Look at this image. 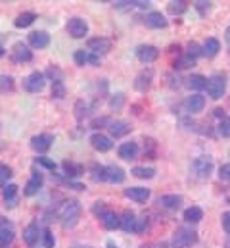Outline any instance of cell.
I'll return each instance as SVG.
<instances>
[{"mask_svg": "<svg viewBox=\"0 0 230 248\" xmlns=\"http://www.w3.org/2000/svg\"><path fill=\"white\" fill-rule=\"evenodd\" d=\"M186 110L190 112V114H198V112H201L203 110V106H205V98L201 96V94H192V96H188V100H186Z\"/></svg>", "mask_w": 230, "mask_h": 248, "instance_id": "19", "label": "cell"}, {"mask_svg": "<svg viewBox=\"0 0 230 248\" xmlns=\"http://www.w3.org/2000/svg\"><path fill=\"white\" fill-rule=\"evenodd\" d=\"M142 248H148V247H142Z\"/></svg>", "mask_w": 230, "mask_h": 248, "instance_id": "60", "label": "cell"}, {"mask_svg": "<svg viewBox=\"0 0 230 248\" xmlns=\"http://www.w3.org/2000/svg\"><path fill=\"white\" fill-rule=\"evenodd\" d=\"M198 241V233L192 231V229H186V227H180L174 231L171 241L172 248H192Z\"/></svg>", "mask_w": 230, "mask_h": 248, "instance_id": "2", "label": "cell"}, {"mask_svg": "<svg viewBox=\"0 0 230 248\" xmlns=\"http://www.w3.org/2000/svg\"><path fill=\"white\" fill-rule=\"evenodd\" d=\"M219 177H221L223 181H230V164H223V166L219 168Z\"/></svg>", "mask_w": 230, "mask_h": 248, "instance_id": "49", "label": "cell"}, {"mask_svg": "<svg viewBox=\"0 0 230 248\" xmlns=\"http://www.w3.org/2000/svg\"><path fill=\"white\" fill-rule=\"evenodd\" d=\"M207 94L213 98V100H219V98H223V94H225V91H227V75H223V73H215V75H211L209 79H207Z\"/></svg>", "mask_w": 230, "mask_h": 248, "instance_id": "3", "label": "cell"}, {"mask_svg": "<svg viewBox=\"0 0 230 248\" xmlns=\"http://www.w3.org/2000/svg\"><path fill=\"white\" fill-rule=\"evenodd\" d=\"M227 41H229V43H230V27H229V29H227Z\"/></svg>", "mask_w": 230, "mask_h": 248, "instance_id": "56", "label": "cell"}, {"mask_svg": "<svg viewBox=\"0 0 230 248\" xmlns=\"http://www.w3.org/2000/svg\"><path fill=\"white\" fill-rule=\"evenodd\" d=\"M35 164H39V166H43V168H46V170H50V171H56V162L50 160V158L39 156V158H35Z\"/></svg>", "mask_w": 230, "mask_h": 248, "instance_id": "38", "label": "cell"}, {"mask_svg": "<svg viewBox=\"0 0 230 248\" xmlns=\"http://www.w3.org/2000/svg\"><path fill=\"white\" fill-rule=\"evenodd\" d=\"M43 173L41 171H33V175H31V179H29V183L25 185L23 188V194L25 196H33V194H37L39 190H41V186H43Z\"/></svg>", "mask_w": 230, "mask_h": 248, "instance_id": "15", "label": "cell"}, {"mask_svg": "<svg viewBox=\"0 0 230 248\" xmlns=\"http://www.w3.org/2000/svg\"><path fill=\"white\" fill-rule=\"evenodd\" d=\"M33 60V52L25 43H15L12 46V62L15 63H27Z\"/></svg>", "mask_w": 230, "mask_h": 248, "instance_id": "8", "label": "cell"}, {"mask_svg": "<svg viewBox=\"0 0 230 248\" xmlns=\"http://www.w3.org/2000/svg\"><path fill=\"white\" fill-rule=\"evenodd\" d=\"M2 198L6 202V208H14L17 204V185L8 183L6 186H2Z\"/></svg>", "mask_w": 230, "mask_h": 248, "instance_id": "16", "label": "cell"}, {"mask_svg": "<svg viewBox=\"0 0 230 248\" xmlns=\"http://www.w3.org/2000/svg\"><path fill=\"white\" fill-rule=\"evenodd\" d=\"M73 248H92V247H85V245H77V247H73Z\"/></svg>", "mask_w": 230, "mask_h": 248, "instance_id": "57", "label": "cell"}, {"mask_svg": "<svg viewBox=\"0 0 230 248\" xmlns=\"http://www.w3.org/2000/svg\"><path fill=\"white\" fill-rule=\"evenodd\" d=\"M123 102H125V94H123V93H117V94H114V96L110 98V108H112V110H121Z\"/></svg>", "mask_w": 230, "mask_h": 248, "instance_id": "39", "label": "cell"}, {"mask_svg": "<svg viewBox=\"0 0 230 248\" xmlns=\"http://www.w3.org/2000/svg\"><path fill=\"white\" fill-rule=\"evenodd\" d=\"M148 229V217H138L134 225V233H144Z\"/></svg>", "mask_w": 230, "mask_h": 248, "instance_id": "45", "label": "cell"}, {"mask_svg": "<svg viewBox=\"0 0 230 248\" xmlns=\"http://www.w3.org/2000/svg\"><path fill=\"white\" fill-rule=\"evenodd\" d=\"M221 221H223V229L230 235V212H225V214H223Z\"/></svg>", "mask_w": 230, "mask_h": 248, "instance_id": "53", "label": "cell"}, {"mask_svg": "<svg viewBox=\"0 0 230 248\" xmlns=\"http://www.w3.org/2000/svg\"><path fill=\"white\" fill-rule=\"evenodd\" d=\"M158 204L167 208V210H178L180 204H182V196H178V194H165V196L158 198Z\"/></svg>", "mask_w": 230, "mask_h": 248, "instance_id": "20", "label": "cell"}, {"mask_svg": "<svg viewBox=\"0 0 230 248\" xmlns=\"http://www.w3.org/2000/svg\"><path fill=\"white\" fill-rule=\"evenodd\" d=\"M61 168H63V171H65L67 177H79V175H83V171H85V168H83L81 164H75V162H69V160H65V162L61 164Z\"/></svg>", "mask_w": 230, "mask_h": 248, "instance_id": "28", "label": "cell"}, {"mask_svg": "<svg viewBox=\"0 0 230 248\" xmlns=\"http://www.w3.org/2000/svg\"><path fill=\"white\" fill-rule=\"evenodd\" d=\"M186 2H182V0H172L169 2V6H167V10H169V14L172 16H180V14H184L186 12Z\"/></svg>", "mask_w": 230, "mask_h": 248, "instance_id": "34", "label": "cell"}, {"mask_svg": "<svg viewBox=\"0 0 230 248\" xmlns=\"http://www.w3.org/2000/svg\"><path fill=\"white\" fill-rule=\"evenodd\" d=\"M12 175H14V173H12V168L6 166V164H0V185L2 186L8 185V179H10Z\"/></svg>", "mask_w": 230, "mask_h": 248, "instance_id": "37", "label": "cell"}, {"mask_svg": "<svg viewBox=\"0 0 230 248\" xmlns=\"http://www.w3.org/2000/svg\"><path fill=\"white\" fill-rule=\"evenodd\" d=\"M125 196L134 200V202H146L150 198V188H144V186H130V188H125Z\"/></svg>", "mask_w": 230, "mask_h": 248, "instance_id": "14", "label": "cell"}, {"mask_svg": "<svg viewBox=\"0 0 230 248\" xmlns=\"http://www.w3.org/2000/svg\"><path fill=\"white\" fill-rule=\"evenodd\" d=\"M201 50H203V56H207V58H213V56H217V54H219V50H221V43H219L217 39L209 37V39L203 43Z\"/></svg>", "mask_w": 230, "mask_h": 248, "instance_id": "25", "label": "cell"}, {"mask_svg": "<svg viewBox=\"0 0 230 248\" xmlns=\"http://www.w3.org/2000/svg\"><path fill=\"white\" fill-rule=\"evenodd\" d=\"M158 56H159V50H158L156 46H152V45H142V46L136 48V58L142 63L156 62Z\"/></svg>", "mask_w": 230, "mask_h": 248, "instance_id": "10", "label": "cell"}, {"mask_svg": "<svg viewBox=\"0 0 230 248\" xmlns=\"http://www.w3.org/2000/svg\"><path fill=\"white\" fill-rule=\"evenodd\" d=\"M190 170L198 179H207L211 175V171H213V160L209 156H200V158H196L192 162Z\"/></svg>", "mask_w": 230, "mask_h": 248, "instance_id": "4", "label": "cell"}, {"mask_svg": "<svg viewBox=\"0 0 230 248\" xmlns=\"http://www.w3.org/2000/svg\"><path fill=\"white\" fill-rule=\"evenodd\" d=\"M52 142H54V137H52V135L41 133V135H35V137L31 139V148H33L35 152H39V154H44V152L50 150Z\"/></svg>", "mask_w": 230, "mask_h": 248, "instance_id": "7", "label": "cell"}, {"mask_svg": "<svg viewBox=\"0 0 230 248\" xmlns=\"http://www.w3.org/2000/svg\"><path fill=\"white\" fill-rule=\"evenodd\" d=\"M136 216H134V212H130V210H127V212H123V216H121V229L125 231V233H134V225H136Z\"/></svg>", "mask_w": 230, "mask_h": 248, "instance_id": "23", "label": "cell"}, {"mask_svg": "<svg viewBox=\"0 0 230 248\" xmlns=\"http://www.w3.org/2000/svg\"><path fill=\"white\" fill-rule=\"evenodd\" d=\"M88 63H100V56L98 54H92V52H88Z\"/></svg>", "mask_w": 230, "mask_h": 248, "instance_id": "54", "label": "cell"}, {"mask_svg": "<svg viewBox=\"0 0 230 248\" xmlns=\"http://www.w3.org/2000/svg\"><path fill=\"white\" fill-rule=\"evenodd\" d=\"M29 45L33 46V48H46L48 45H50V35L46 33V31H33L31 35H29Z\"/></svg>", "mask_w": 230, "mask_h": 248, "instance_id": "11", "label": "cell"}, {"mask_svg": "<svg viewBox=\"0 0 230 248\" xmlns=\"http://www.w3.org/2000/svg\"><path fill=\"white\" fill-rule=\"evenodd\" d=\"M106 170H108V181H110V183L119 185V183L125 181V171H123V168H119V166H108Z\"/></svg>", "mask_w": 230, "mask_h": 248, "instance_id": "29", "label": "cell"}, {"mask_svg": "<svg viewBox=\"0 0 230 248\" xmlns=\"http://www.w3.org/2000/svg\"><path fill=\"white\" fill-rule=\"evenodd\" d=\"M100 221H102V225H104L106 229H110V231L121 227V217H119L115 212H112V210H106V212L100 216Z\"/></svg>", "mask_w": 230, "mask_h": 248, "instance_id": "17", "label": "cell"}, {"mask_svg": "<svg viewBox=\"0 0 230 248\" xmlns=\"http://www.w3.org/2000/svg\"><path fill=\"white\" fill-rule=\"evenodd\" d=\"M194 6H196V10H198L201 16H205V14L211 10V2H201V0H200V2H196Z\"/></svg>", "mask_w": 230, "mask_h": 248, "instance_id": "48", "label": "cell"}, {"mask_svg": "<svg viewBox=\"0 0 230 248\" xmlns=\"http://www.w3.org/2000/svg\"><path fill=\"white\" fill-rule=\"evenodd\" d=\"M12 241H14V229H8V231L0 233V248H6Z\"/></svg>", "mask_w": 230, "mask_h": 248, "instance_id": "40", "label": "cell"}, {"mask_svg": "<svg viewBox=\"0 0 230 248\" xmlns=\"http://www.w3.org/2000/svg\"><path fill=\"white\" fill-rule=\"evenodd\" d=\"M134 177H138V179H152L154 175H156V170L154 168H134L132 171H130Z\"/></svg>", "mask_w": 230, "mask_h": 248, "instance_id": "33", "label": "cell"}, {"mask_svg": "<svg viewBox=\"0 0 230 248\" xmlns=\"http://www.w3.org/2000/svg\"><path fill=\"white\" fill-rule=\"evenodd\" d=\"M35 19H37V14H35V12H23V14H19V16L14 19V25L19 27V29H25V27L33 25Z\"/></svg>", "mask_w": 230, "mask_h": 248, "instance_id": "24", "label": "cell"}, {"mask_svg": "<svg viewBox=\"0 0 230 248\" xmlns=\"http://www.w3.org/2000/svg\"><path fill=\"white\" fill-rule=\"evenodd\" d=\"M73 58H75L77 65H86L88 63V50H77Z\"/></svg>", "mask_w": 230, "mask_h": 248, "instance_id": "43", "label": "cell"}, {"mask_svg": "<svg viewBox=\"0 0 230 248\" xmlns=\"http://www.w3.org/2000/svg\"><path fill=\"white\" fill-rule=\"evenodd\" d=\"M186 48H188V52H186V54H188V56H192L194 60H196L198 56H201V54H203V50H201V46H200L198 43H188V46H186Z\"/></svg>", "mask_w": 230, "mask_h": 248, "instance_id": "41", "label": "cell"}, {"mask_svg": "<svg viewBox=\"0 0 230 248\" xmlns=\"http://www.w3.org/2000/svg\"><path fill=\"white\" fill-rule=\"evenodd\" d=\"M184 219L188 223H200L203 219V210L198 208V206H190V208L184 210Z\"/></svg>", "mask_w": 230, "mask_h": 248, "instance_id": "26", "label": "cell"}, {"mask_svg": "<svg viewBox=\"0 0 230 248\" xmlns=\"http://www.w3.org/2000/svg\"><path fill=\"white\" fill-rule=\"evenodd\" d=\"M110 124H112V120H110V118H96V120H92L90 127H92V129H102L104 125H108V127H110Z\"/></svg>", "mask_w": 230, "mask_h": 248, "instance_id": "46", "label": "cell"}, {"mask_svg": "<svg viewBox=\"0 0 230 248\" xmlns=\"http://www.w3.org/2000/svg\"><path fill=\"white\" fill-rule=\"evenodd\" d=\"M14 91V77L12 75H0V94H6Z\"/></svg>", "mask_w": 230, "mask_h": 248, "instance_id": "35", "label": "cell"}, {"mask_svg": "<svg viewBox=\"0 0 230 248\" xmlns=\"http://www.w3.org/2000/svg\"><path fill=\"white\" fill-rule=\"evenodd\" d=\"M44 85H46V75L41 73V71H33V73L23 81L25 91H27V93H33V94L41 93V91L44 89Z\"/></svg>", "mask_w": 230, "mask_h": 248, "instance_id": "5", "label": "cell"}, {"mask_svg": "<svg viewBox=\"0 0 230 248\" xmlns=\"http://www.w3.org/2000/svg\"><path fill=\"white\" fill-rule=\"evenodd\" d=\"M110 133H112V137H115V139H119V137H125L132 127L127 124V122H112L110 124Z\"/></svg>", "mask_w": 230, "mask_h": 248, "instance_id": "27", "label": "cell"}, {"mask_svg": "<svg viewBox=\"0 0 230 248\" xmlns=\"http://www.w3.org/2000/svg\"><path fill=\"white\" fill-rule=\"evenodd\" d=\"M186 81H188V87L194 89V91H201V89L207 87V79L203 75H198V73L196 75H190Z\"/></svg>", "mask_w": 230, "mask_h": 248, "instance_id": "30", "label": "cell"}, {"mask_svg": "<svg viewBox=\"0 0 230 248\" xmlns=\"http://www.w3.org/2000/svg\"><path fill=\"white\" fill-rule=\"evenodd\" d=\"M194 63H196V60H194L192 56L182 54V56H178V58L172 62V67H174V69H188V67H192Z\"/></svg>", "mask_w": 230, "mask_h": 248, "instance_id": "32", "label": "cell"}, {"mask_svg": "<svg viewBox=\"0 0 230 248\" xmlns=\"http://www.w3.org/2000/svg\"><path fill=\"white\" fill-rule=\"evenodd\" d=\"M117 152H119V158H123V160H134L138 154V144L136 142H123Z\"/></svg>", "mask_w": 230, "mask_h": 248, "instance_id": "21", "label": "cell"}, {"mask_svg": "<svg viewBox=\"0 0 230 248\" xmlns=\"http://www.w3.org/2000/svg\"><path fill=\"white\" fill-rule=\"evenodd\" d=\"M152 79H154V71L148 67V69H144V71L136 77V81H134V89H136L138 93H146V91L150 89V85H152Z\"/></svg>", "mask_w": 230, "mask_h": 248, "instance_id": "13", "label": "cell"}, {"mask_svg": "<svg viewBox=\"0 0 230 248\" xmlns=\"http://www.w3.org/2000/svg\"><path fill=\"white\" fill-rule=\"evenodd\" d=\"M65 85H63V81H54L52 83V96L54 98H65Z\"/></svg>", "mask_w": 230, "mask_h": 248, "instance_id": "36", "label": "cell"}, {"mask_svg": "<svg viewBox=\"0 0 230 248\" xmlns=\"http://www.w3.org/2000/svg\"><path fill=\"white\" fill-rule=\"evenodd\" d=\"M90 177H92V181H108V170L104 168V166H98V164H94L92 168H90Z\"/></svg>", "mask_w": 230, "mask_h": 248, "instance_id": "31", "label": "cell"}, {"mask_svg": "<svg viewBox=\"0 0 230 248\" xmlns=\"http://www.w3.org/2000/svg\"><path fill=\"white\" fill-rule=\"evenodd\" d=\"M219 133L223 135V137H230V118H225L221 125H219Z\"/></svg>", "mask_w": 230, "mask_h": 248, "instance_id": "47", "label": "cell"}, {"mask_svg": "<svg viewBox=\"0 0 230 248\" xmlns=\"http://www.w3.org/2000/svg\"><path fill=\"white\" fill-rule=\"evenodd\" d=\"M46 75H48L52 81H61V71L56 69V67H50V69L46 71Z\"/></svg>", "mask_w": 230, "mask_h": 248, "instance_id": "51", "label": "cell"}, {"mask_svg": "<svg viewBox=\"0 0 230 248\" xmlns=\"http://www.w3.org/2000/svg\"><path fill=\"white\" fill-rule=\"evenodd\" d=\"M4 56V48H2V45H0V58Z\"/></svg>", "mask_w": 230, "mask_h": 248, "instance_id": "58", "label": "cell"}, {"mask_svg": "<svg viewBox=\"0 0 230 248\" xmlns=\"http://www.w3.org/2000/svg\"><path fill=\"white\" fill-rule=\"evenodd\" d=\"M146 25L152 29H163V27H167V19L161 12H150L146 16Z\"/></svg>", "mask_w": 230, "mask_h": 248, "instance_id": "18", "label": "cell"}, {"mask_svg": "<svg viewBox=\"0 0 230 248\" xmlns=\"http://www.w3.org/2000/svg\"><path fill=\"white\" fill-rule=\"evenodd\" d=\"M225 248H230V241H227V245H225Z\"/></svg>", "mask_w": 230, "mask_h": 248, "instance_id": "59", "label": "cell"}, {"mask_svg": "<svg viewBox=\"0 0 230 248\" xmlns=\"http://www.w3.org/2000/svg\"><path fill=\"white\" fill-rule=\"evenodd\" d=\"M106 248H119V247L115 245L114 241H108V243H106Z\"/></svg>", "mask_w": 230, "mask_h": 248, "instance_id": "55", "label": "cell"}, {"mask_svg": "<svg viewBox=\"0 0 230 248\" xmlns=\"http://www.w3.org/2000/svg\"><path fill=\"white\" fill-rule=\"evenodd\" d=\"M43 243H44V248L56 247V239H54V235H52L50 229H44V233H43Z\"/></svg>", "mask_w": 230, "mask_h": 248, "instance_id": "42", "label": "cell"}, {"mask_svg": "<svg viewBox=\"0 0 230 248\" xmlns=\"http://www.w3.org/2000/svg\"><path fill=\"white\" fill-rule=\"evenodd\" d=\"M39 233H41L39 225H37V223H31V225H27V227L23 229V241H25L29 247H35V245L39 243Z\"/></svg>", "mask_w": 230, "mask_h": 248, "instance_id": "22", "label": "cell"}, {"mask_svg": "<svg viewBox=\"0 0 230 248\" xmlns=\"http://www.w3.org/2000/svg\"><path fill=\"white\" fill-rule=\"evenodd\" d=\"M86 48H88V52H92V54H106V52H110V48H112V41L110 39H106V37H94V39H88V43H86Z\"/></svg>", "mask_w": 230, "mask_h": 248, "instance_id": "9", "label": "cell"}, {"mask_svg": "<svg viewBox=\"0 0 230 248\" xmlns=\"http://www.w3.org/2000/svg\"><path fill=\"white\" fill-rule=\"evenodd\" d=\"M8 229H14V225H12V221L0 216V233H2V231H8Z\"/></svg>", "mask_w": 230, "mask_h": 248, "instance_id": "52", "label": "cell"}, {"mask_svg": "<svg viewBox=\"0 0 230 248\" xmlns=\"http://www.w3.org/2000/svg\"><path fill=\"white\" fill-rule=\"evenodd\" d=\"M75 110H77V114H75V116H77V120H83V118L86 116V110H88V106H86L83 100H79V102L75 104Z\"/></svg>", "mask_w": 230, "mask_h": 248, "instance_id": "44", "label": "cell"}, {"mask_svg": "<svg viewBox=\"0 0 230 248\" xmlns=\"http://www.w3.org/2000/svg\"><path fill=\"white\" fill-rule=\"evenodd\" d=\"M59 216H61L65 227H73V225L79 221L81 204H79L77 200H67V202H63V206H61V210H59Z\"/></svg>", "mask_w": 230, "mask_h": 248, "instance_id": "1", "label": "cell"}, {"mask_svg": "<svg viewBox=\"0 0 230 248\" xmlns=\"http://www.w3.org/2000/svg\"><path fill=\"white\" fill-rule=\"evenodd\" d=\"M90 144H92L98 152H108V150H112V146H114L112 139L106 137V135H102V133H94V135L90 137Z\"/></svg>", "mask_w": 230, "mask_h": 248, "instance_id": "12", "label": "cell"}, {"mask_svg": "<svg viewBox=\"0 0 230 248\" xmlns=\"http://www.w3.org/2000/svg\"><path fill=\"white\" fill-rule=\"evenodd\" d=\"M106 210H108V208H106V204H104V202H94V208H92L94 216H98V217H100V216H102Z\"/></svg>", "mask_w": 230, "mask_h": 248, "instance_id": "50", "label": "cell"}, {"mask_svg": "<svg viewBox=\"0 0 230 248\" xmlns=\"http://www.w3.org/2000/svg\"><path fill=\"white\" fill-rule=\"evenodd\" d=\"M67 33L73 37V39H83L86 33H88V23L83 19V17H71L67 21Z\"/></svg>", "mask_w": 230, "mask_h": 248, "instance_id": "6", "label": "cell"}]
</instances>
